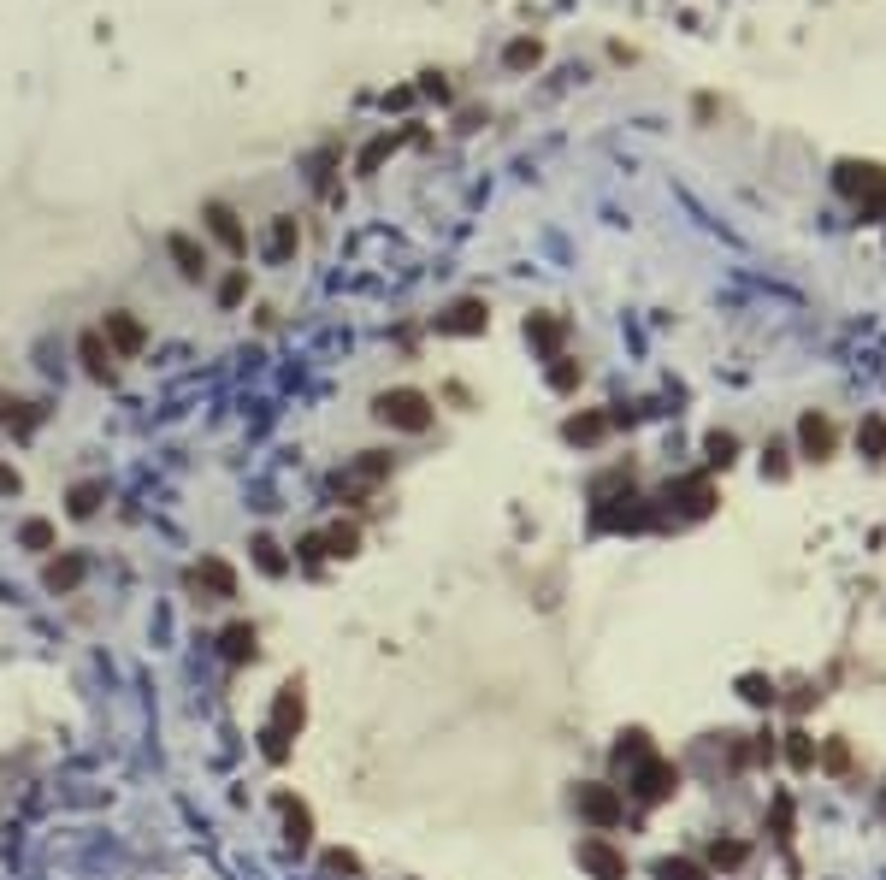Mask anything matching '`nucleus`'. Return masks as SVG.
I'll return each instance as SVG.
<instances>
[{"label":"nucleus","instance_id":"f257e3e1","mask_svg":"<svg viewBox=\"0 0 886 880\" xmlns=\"http://www.w3.org/2000/svg\"><path fill=\"white\" fill-rule=\"evenodd\" d=\"M308 727V692L302 680H284L278 697H272V721L260 727V756L266 762H290V739Z\"/></svg>","mask_w":886,"mask_h":880},{"label":"nucleus","instance_id":"f03ea898","mask_svg":"<svg viewBox=\"0 0 886 880\" xmlns=\"http://www.w3.org/2000/svg\"><path fill=\"white\" fill-rule=\"evenodd\" d=\"M184 585H190L201 603H231L237 597V567L225 556H201V562L184 567Z\"/></svg>","mask_w":886,"mask_h":880},{"label":"nucleus","instance_id":"7ed1b4c3","mask_svg":"<svg viewBox=\"0 0 886 880\" xmlns=\"http://www.w3.org/2000/svg\"><path fill=\"white\" fill-rule=\"evenodd\" d=\"M373 414H379L384 426H396V432H426L432 426V402L420 390H384L379 402H373Z\"/></svg>","mask_w":886,"mask_h":880},{"label":"nucleus","instance_id":"20e7f679","mask_svg":"<svg viewBox=\"0 0 886 880\" xmlns=\"http://www.w3.org/2000/svg\"><path fill=\"white\" fill-rule=\"evenodd\" d=\"M680 792V768L674 762H662V756H644L633 774V798L638 804H662V798H674Z\"/></svg>","mask_w":886,"mask_h":880},{"label":"nucleus","instance_id":"39448f33","mask_svg":"<svg viewBox=\"0 0 886 880\" xmlns=\"http://www.w3.org/2000/svg\"><path fill=\"white\" fill-rule=\"evenodd\" d=\"M89 550H60V556H48L42 567V585L54 591V597H71V591H83V579H89Z\"/></svg>","mask_w":886,"mask_h":880},{"label":"nucleus","instance_id":"423d86ee","mask_svg":"<svg viewBox=\"0 0 886 880\" xmlns=\"http://www.w3.org/2000/svg\"><path fill=\"white\" fill-rule=\"evenodd\" d=\"M579 869L591 880H627V851H615L603 833H591V839H579Z\"/></svg>","mask_w":886,"mask_h":880},{"label":"nucleus","instance_id":"0eeeda50","mask_svg":"<svg viewBox=\"0 0 886 880\" xmlns=\"http://www.w3.org/2000/svg\"><path fill=\"white\" fill-rule=\"evenodd\" d=\"M101 337H107L113 361H130V355H142V349H148V325H142L136 314H125V308L101 319Z\"/></svg>","mask_w":886,"mask_h":880},{"label":"nucleus","instance_id":"6e6552de","mask_svg":"<svg viewBox=\"0 0 886 880\" xmlns=\"http://www.w3.org/2000/svg\"><path fill=\"white\" fill-rule=\"evenodd\" d=\"M579 816L591 821V827H615V821L627 816V798L615 792V786H579Z\"/></svg>","mask_w":886,"mask_h":880},{"label":"nucleus","instance_id":"1a4fd4ad","mask_svg":"<svg viewBox=\"0 0 886 880\" xmlns=\"http://www.w3.org/2000/svg\"><path fill=\"white\" fill-rule=\"evenodd\" d=\"M278 816H284V839H290L296 851H308V845H314V810H308L302 798L278 792Z\"/></svg>","mask_w":886,"mask_h":880},{"label":"nucleus","instance_id":"9d476101","mask_svg":"<svg viewBox=\"0 0 886 880\" xmlns=\"http://www.w3.org/2000/svg\"><path fill=\"white\" fill-rule=\"evenodd\" d=\"M219 656H225L231 668L254 662V656H260V632H254V621H231V627L219 632Z\"/></svg>","mask_w":886,"mask_h":880},{"label":"nucleus","instance_id":"9b49d317","mask_svg":"<svg viewBox=\"0 0 886 880\" xmlns=\"http://www.w3.org/2000/svg\"><path fill=\"white\" fill-rule=\"evenodd\" d=\"M249 562L260 567V573H266V579H284V573H290V550H284V544H278V538H266V532H254L249 538Z\"/></svg>","mask_w":886,"mask_h":880},{"label":"nucleus","instance_id":"f8f14e48","mask_svg":"<svg viewBox=\"0 0 886 880\" xmlns=\"http://www.w3.org/2000/svg\"><path fill=\"white\" fill-rule=\"evenodd\" d=\"M319 544H325V562H349V556H361V526L355 520H331L319 532Z\"/></svg>","mask_w":886,"mask_h":880},{"label":"nucleus","instance_id":"ddd939ff","mask_svg":"<svg viewBox=\"0 0 886 880\" xmlns=\"http://www.w3.org/2000/svg\"><path fill=\"white\" fill-rule=\"evenodd\" d=\"M101 503H107V479H77V485L65 491V514H71V520H95Z\"/></svg>","mask_w":886,"mask_h":880},{"label":"nucleus","instance_id":"4468645a","mask_svg":"<svg viewBox=\"0 0 886 880\" xmlns=\"http://www.w3.org/2000/svg\"><path fill=\"white\" fill-rule=\"evenodd\" d=\"M77 355H83V373L95 378V384H107V378H113V349H107V337H101V331H83V337H77Z\"/></svg>","mask_w":886,"mask_h":880},{"label":"nucleus","instance_id":"2eb2a0df","mask_svg":"<svg viewBox=\"0 0 886 880\" xmlns=\"http://www.w3.org/2000/svg\"><path fill=\"white\" fill-rule=\"evenodd\" d=\"M18 550H30V556H54V550H60V532H54V520H42V514L18 520Z\"/></svg>","mask_w":886,"mask_h":880},{"label":"nucleus","instance_id":"dca6fc26","mask_svg":"<svg viewBox=\"0 0 886 880\" xmlns=\"http://www.w3.org/2000/svg\"><path fill=\"white\" fill-rule=\"evenodd\" d=\"M207 225H213V237H219L231 254L249 249V237H243V225H237V213H231V207H219V201H213V207H207Z\"/></svg>","mask_w":886,"mask_h":880},{"label":"nucleus","instance_id":"f3484780","mask_svg":"<svg viewBox=\"0 0 886 880\" xmlns=\"http://www.w3.org/2000/svg\"><path fill=\"white\" fill-rule=\"evenodd\" d=\"M166 254L178 260V272H184L190 284H201V278H207V254L195 249V237H172V243H166Z\"/></svg>","mask_w":886,"mask_h":880},{"label":"nucleus","instance_id":"a211bd4d","mask_svg":"<svg viewBox=\"0 0 886 880\" xmlns=\"http://www.w3.org/2000/svg\"><path fill=\"white\" fill-rule=\"evenodd\" d=\"M296 243H302L296 219H278V225H272V243H266V254H272V260H290V249H296Z\"/></svg>","mask_w":886,"mask_h":880},{"label":"nucleus","instance_id":"6ab92c4d","mask_svg":"<svg viewBox=\"0 0 886 880\" xmlns=\"http://www.w3.org/2000/svg\"><path fill=\"white\" fill-rule=\"evenodd\" d=\"M290 562H302L308 573L325 567V544H319V532H302V538H296V556H290Z\"/></svg>","mask_w":886,"mask_h":880},{"label":"nucleus","instance_id":"aec40b11","mask_svg":"<svg viewBox=\"0 0 886 880\" xmlns=\"http://www.w3.org/2000/svg\"><path fill=\"white\" fill-rule=\"evenodd\" d=\"M319 863H325V875H349V880L361 875V857H355V851H343V845H331Z\"/></svg>","mask_w":886,"mask_h":880},{"label":"nucleus","instance_id":"412c9836","mask_svg":"<svg viewBox=\"0 0 886 880\" xmlns=\"http://www.w3.org/2000/svg\"><path fill=\"white\" fill-rule=\"evenodd\" d=\"M243 296H249V266H237V272L219 284V308H237Z\"/></svg>","mask_w":886,"mask_h":880},{"label":"nucleus","instance_id":"4be33fe9","mask_svg":"<svg viewBox=\"0 0 886 880\" xmlns=\"http://www.w3.org/2000/svg\"><path fill=\"white\" fill-rule=\"evenodd\" d=\"M656 880H709L697 863H686V857H668V863H656Z\"/></svg>","mask_w":886,"mask_h":880},{"label":"nucleus","instance_id":"5701e85b","mask_svg":"<svg viewBox=\"0 0 886 880\" xmlns=\"http://www.w3.org/2000/svg\"><path fill=\"white\" fill-rule=\"evenodd\" d=\"M479 325H485V314H479L473 302H467V308H455V314L443 319V331H479Z\"/></svg>","mask_w":886,"mask_h":880},{"label":"nucleus","instance_id":"b1692460","mask_svg":"<svg viewBox=\"0 0 886 880\" xmlns=\"http://www.w3.org/2000/svg\"><path fill=\"white\" fill-rule=\"evenodd\" d=\"M709 857H715V863H721V869H733V863H745V845H715V851H709Z\"/></svg>","mask_w":886,"mask_h":880},{"label":"nucleus","instance_id":"393cba45","mask_svg":"<svg viewBox=\"0 0 886 880\" xmlns=\"http://www.w3.org/2000/svg\"><path fill=\"white\" fill-rule=\"evenodd\" d=\"M18 491H24V479H18V467H6V461H0V497H18Z\"/></svg>","mask_w":886,"mask_h":880},{"label":"nucleus","instance_id":"a878e982","mask_svg":"<svg viewBox=\"0 0 886 880\" xmlns=\"http://www.w3.org/2000/svg\"><path fill=\"white\" fill-rule=\"evenodd\" d=\"M745 697H751V703H774V686H768V680H757V674H751V680H745Z\"/></svg>","mask_w":886,"mask_h":880}]
</instances>
